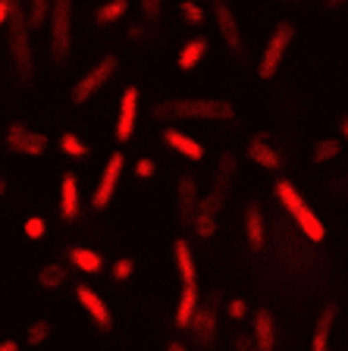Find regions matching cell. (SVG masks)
<instances>
[{
	"mask_svg": "<svg viewBox=\"0 0 348 351\" xmlns=\"http://www.w3.org/2000/svg\"><path fill=\"white\" fill-rule=\"evenodd\" d=\"M151 117L160 123H182V119H195V123H223L235 117V104L226 97H170L151 107Z\"/></svg>",
	"mask_w": 348,
	"mask_h": 351,
	"instance_id": "obj_1",
	"label": "cell"
},
{
	"mask_svg": "<svg viewBox=\"0 0 348 351\" xmlns=\"http://www.w3.org/2000/svg\"><path fill=\"white\" fill-rule=\"evenodd\" d=\"M232 173H235V157L223 154V157H220V167H217V179H213V189L207 191V197L198 201L195 219H192V229H195L198 239H211V235L217 232V217H220V210H223L226 195H229Z\"/></svg>",
	"mask_w": 348,
	"mask_h": 351,
	"instance_id": "obj_2",
	"label": "cell"
},
{
	"mask_svg": "<svg viewBox=\"0 0 348 351\" xmlns=\"http://www.w3.org/2000/svg\"><path fill=\"white\" fill-rule=\"evenodd\" d=\"M273 191H276V197H279L283 210H289V217L295 219V226L301 229L308 239H311V241H323V239H327V229H323L320 217L311 210V207H308V201L298 195V189L289 182V179H276Z\"/></svg>",
	"mask_w": 348,
	"mask_h": 351,
	"instance_id": "obj_3",
	"label": "cell"
},
{
	"mask_svg": "<svg viewBox=\"0 0 348 351\" xmlns=\"http://www.w3.org/2000/svg\"><path fill=\"white\" fill-rule=\"evenodd\" d=\"M10 35H7V47H10V60L13 69L22 82L35 79V53H32V38H29V22H25V10L16 3L13 16H10Z\"/></svg>",
	"mask_w": 348,
	"mask_h": 351,
	"instance_id": "obj_4",
	"label": "cell"
},
{
	"mask_svg": "<svg viewBox=\"0 0 348 351\" xmlns=\"http://www.w3.org/2000/svg\"><path fill=\"white\" fill-rule=\"evenodd\" d=\"M47 32H51V60L54 66L69 63L73 51V0H51V13H47Z\"/></svg>",
	"mask_w": 348,
	"mask_h": 351,
	"instance_id": "obj_5",
	"label": "cell"
},
{
	"mask_svg": "<svg viewBox=\"0 0 348 351\" xmlns=\"http://www.w3.org/2000/svg\"><path fill=\"white\" fill-rule=\"evenodd\" d=\"M292 41H295V22H292V19L276 22V29L270 32L267 44H264L261 60H257V79L270 82L276 73H279V66H283V60H286V53H289Z\"/></svg>",
	"mask_w": 348,
	"mask_h": 351,
	"instance_id": "obj_6",
	"label": "cell"
},
{
	"mask_svg": "<svg viewBox=\"0 0 348 351\" xmlns=\"http://www.w3.org/2000/svg\"><path fill=\"white\" fill-rule=\"evenodd\" d=\"M116 69H119V60H116V53H104V57L97 60V63L91 66V69H88V73L73 85V91H69V101H73V107H82V104L91 101V97H95L97 91H101V88L116 75Z\"/></svg>",
	"mask_w": 348,
	"mask_h": 351,
	"instance_id": "obj_7",
	"label": "cell"
},
{
	"mask_svg": "<svg viewBox=\"0 0 348 351\" xmlns=\"http://www.w3.org/2000/svg\"><path fill=\"white\" fill-rule=\"evenodd\" d=\"M211 13H213V22H217V32L223 38L226 51L232 57H245V35H242L239 16L232 13L229 0H211Z\"/></svg>",
	"mask_w": 348,
	"mask_h": 351,
	"instance_id": "obj_8",
	"label": "cell"
},
{
	"mask_svg": "<svg viewBox=\"0 0 348 351\" xmlns=\"http://www.w3.org/2000/svg\"><path fill=\"white\" fill-rule=\"evenodd\" d=\"M3 141H7L10 151L22 154V157H41V154H47V135L35 132L25 123H7Z\"/></svg>",
	"mask_w": 348,
	"mask_h": 351,
	"instance_id": "obj_9",
	"label": "cell"
},
{
	"mask_svg": "<svg viewBox=\"0 0 348 351\" xmlns=\"http://www.w3.org/2000/svg\"><path fill=\"white\" fill-rule=\"evenodd\" d=\"M123 169H126L123 151H113V154L107 157V163H104L101 179H97L95 195H91V207H95V210H107V204L113 201L116 185H119V176H123Z\"/></svg>",
	"mask_w": 348,
	"mask_h": 351,
	"instance_id": "obj_10",
	"label": "cell"
},
{
	"mask_svg": "<svg viewBox=\"0 0 348 351\" xmlns=\"http://www.w3.org/2000/svg\"><path fill=\"white\" fill-rule=\"evenodd\" d=\"M135 125H138V88H135V85H126V88H123V97H119L116 141H119V145L132 141V135H135Z\"/></svg>",
	"mask_w": 348,
	"mask_h": 351,
	"instance_id": "obj_11",
	"label": "cell"
},
{
	"mask_svg": "<svg viewBox=\"0 0 348 351\" xmlns=\"http://www.w3.org/2000/svg\"><path fill=\"white\" fill-rule=\"evenodd\" d=\"M76 301H79L82 311L95 320L97 329H104V332H110V329H113V314H110L107 301H104L101 295L91 289V285H76Z\"/></svg>",
	"mask_w": 348,
	"mask_h": 351,
	"instance_id": "obj_12",
	"label": "cell"
},
{
	"mask_svg": "<svg viewBox=\"0 0 348 351\" xmlns=\"http://www.w3.org/2000/svg\"><path fill=\"white\" fill-rule=\"evenodd\" d=\"M189 332L201 348H213V342H217V304H207V307L198 304L195 317L189 323Z\"/></svg>",
	"mask_w": 348,
	"mask_h": 351,
	"instance_id": "obj_13",
	"label": "cell"
},
{
	"mask_svg": "<svg viewBox=\"0 0 348 351\" xmlns=\"http://www.w3.org/2000/svg\"><path fill=\"white\" fill-rule=\"evenodd\" d=\"M245 241L254 257L264 254V245H267V219H264V210L257 201H251V204L245 207Z\"/></svg>",
	"mask_w": 348,
	"mask_h": 351,
	"instance_id": "obj_14",
	"label": "cell"
},
{
	"mask_svg": "<svg viewBox=\"0 0 348 351\" xmlns=\"http://www.w3.org/2000/svg\"><path fill=\"white\" fill-rule=\"evenodd\" d=\"M198 182L192 176H182L179 182H176V217H179L182 226H192V219H195V210H198Z\"/></svg>",
	"mask_w": 348,
	"mask_h": 351,
	"instance_id": "obj_15",
	"label": "cell"
},
{
	"mask_svg": "<svg viewBox=\"0 0 348 351\" xmlns=\"http://www.w3.org/2000/svg\"><path fill=\"white\" fill-rule=\"evenodd\" d=\"M245 154H248V160L257 163V167L267 169V173H279V169H283V154L270 145L267 135H254V138L248 141Z\"/></svg>",
	"mask_w": 348,
	"mask_h": 351,
	"instance_id": "obj_16",
	"label": "cell"
},
{
	"mask_svg": "<svg viewBox=\"0 0 348 351\" xmlns=\"http://www.w3.org/2000/svg\"><path fill=\"white\" fill-rule=\"evenodd\" d=\"M251 339L257 345V351H276V317L273 311L261 307L251 320Z\"/></svg>",
	"mask_w": 348,
	"mask_h": 351,
	"instance_id": "obj_17",
	"label": "cell"
},
{
	"mask_svg": "<svg viewBox=\"0 0 348 351\" xmlns=\"http://www.w3.org/2000/svg\"><path fill=\"white\" fill-rule=\"evenodd\" d=\"M82 210V195H79V179L76 173H63L60 179V217L73 223Z\"/></svg>",
	"mask_w": 348,
	"mask_h": 351,
	"instance_id": "obj_18",
	"label": "cell"
},
{
	"mask_svg": "<svg viewBox=\"0 0 348 351\" xmlns=\"http://www.w3.org/2000/svg\"><path fill=\"white\" fill-rule=\"evenodd\" d=\"M163 141H167L170 147H173L179 157H185V160H192V163H198V160H204V147L198 145L192 135H185V132H179L176 125H167L163 129Z\"/></svg>",
	"mask_w": 348,
	"mask_h": 351,
	"instance_id": "obj_19",
	"label": "cell"
},
{
	"mask_svg": "<svg viewBox=\"0 0 348 351\" xmlns=\"http://www.w3.org/2000/svg\"><path fill=\"white\" fill-rule=\"evenodd\" d=\"M207 51H211V41H207L204 35L189 38V41L179 47V53H176V66H179L182 73H192V69H195V66L207 57Z\"/></svg>",
	"mask_w": 348,
	"mask_h": 351,
	"instance_id": "obj_20",
	"label": "cell"
},
{
	"mask_svg": "<svg viewBox=\"0 0 348 351\" xmlns=\"http://www.w3.org/2000/svg\"><path fill=\"white\" fill-rule=\"evenodd\" d=\"M336 304H327L320 311L317 323H314L311 332V351H329V342H333V326H336Z\"/></svg>",
	"mask_w": 348,
	"mask_h": 351,
	"instance_id": "obj_21",
	"label": "cell"
},
{
	"mask_svg": "<svg viewBox=\"0 0 348 351\" xmlns=\"http://www.w3.org/2000/svg\"><path fill=\"white\" fill-rule=\"evenodd\" d=\"M198 298H201L198 282L195 285H182V295H179V301H176V314H173L176 329H189L192 317H195V311H198Z\"/></svg>",
	"mask_w": 348,
	"mask_h": 351,
	"instance_id": "obj_22",
	"label": "cell"
},
{
	"mask_svg": "<svg viewBox=\"0 0 348 351\" xmlns=\"http://www.w3.org/2000/svg\"><path fill=\"white\" fill-rule=\"evenodd\" d=\"M173 257H176V270H179L182 285H195L198 282V263H195V254H192V248H189V241L176 239L173 241Z\"/></svg>",
	"mask_w": 348,
	"mask_h": 351,
	"instance_id": "obj_23",
	"label": "cell"
},
{
	"mask_svg": "<svg viewBox=\"0 0 348 351\" xmlns=\"http://www.w3.org/2000/svg\"><path fill=\"white\" fill-rule=\"evenodd\" d=\"M66 261L73 263L76 270H82V273H101L104 270L101 251L85 248V245H69V248H66Z\"/></svg>",
	"mask_w": 348,
	"mask_h": 351,
	"instance_id": "obj_24",
	"label": "cell"
},
{
	"mask_svg": "<svg viewBox=\"0 0 348 351\" xmlns=\"http://www.w3.org/2000/svg\"><path fill=\"white\" fill-rule=\"evenodd\" d=\"M129 13V0H104L101 7L95 10V25H113V22H119L123 16Z\"/></svg>",
	"mask_w": 348,
	"mask_h": 351,
	"instance_id": "obj_25",
	"label": "cell"
},
{
	"mask_svg": "<svg viewBox=\"0 0 348 351\" xmlns=\"http://www.w3.org/2000/svg\"><path fill=\"white\" fill-rule=\"evenodd\" d=\"M35 282H38V289H47V292H54V289L66 285V267H63V263H44L41 270H38Z\"/></svg>",
	"mask_w": 348,
	"mask_h": 351,
	"instance_id": "obj_26",
	"label": "cell"
},
{
	"mask_svg": "<svg viewBox=\"0 0 348 351\" xmlns=\"http://www.w3.org/2000/svg\"><path fill=\"white\" fill-rule=\"evenodd\" d=\"M339 154H342V141L333 138V135H327V138H317L311 145V160L314 163H333Z\"/></svg>",
	"mask_w": 348,
	"mask_h": 351,
	"instance_id": "obj_27",
	"label": "cell"
},
{
	"mask_svg": "<svg viewBox=\"0 0 348 351\" xmlns=\"http://www.w3.org/2000/svg\"><path fill=\"white\" fill-rule=\"evenodd\" d=\"M60 151H63L69 160H88V157H91L88 145L76 135V132H63V135H60Z\"/></svg>",
	"mask_w": 348,
	"mask_h": 351,
	"instance_id": "obj_28",
	"label": "cell"
},
{
	"mask_svg": "<svg viewBox=\"0 0 348 351\" xmlns=\"http://www.w3.org/2000/svg\"><path fill=\"white\" fill-rule=\"evenodd\" d=\"M54 336V323L47 320V317H38V320L29 323V329H25V342L32 345V348H41L47 339Z\"/></svg>",
	"mask_w": 348,
	"mask_h": 351,
	"instance_id": "obj_29",
	"label": "cell"
},
{
	"mask_svg": "<svg viewBox=\"0 0 348 351\" xmlns=\"http://www.w3.org/2000/svg\"><path fill=\"white\" fill-rule=\"evenodd\" d=\"M51 13V0H25V22L29 29H41Z\"/></svg>",
	"mask_w": 348,
	"mask_h": 351,
	"instance_id": "obj_30",
	"label": "cell"
},
{
	"mask_svg": "<svg viewBox=\"0 0 348 351\" xmlns=\"http://www.w3.org/2000/svg\"><path fill=\"white\" fill-rule=\"evenodd\" d=\"M179 16L185 25H204L207 19V10L198 3V0H179Z\"/></svg>",
	"mask_w": 348,
	"mask_h": 351,
	"instance_id": "obj_31",
	"label": "cell"
},
{
	"mask_svg": "<svg viewBox=\"0 0 348 351\" xmlns=\"http://www.w3.org/2000/svg\"><path fill=\"white\" fill-rule=\"evenodd\" d=\"M132 273H135V261H132V257H119V261H113V267H110V276H113L116 282L132 279Z\"/></svg>",
	"mask_w": 348,
	"mask_h": 351,
	"instance_id": "obj_32",
	"label": "cell"
},
{
	"mask_svg": "<svg viewBox=\"0 0 348 351\" xmlns=\"http://www.w3.org/2000/svg\"><path fill=\"white\" fill-rule=\"evenodd\" d=\"M22 232H25V239L38 241L47 235V223H44V217H29L25 223H22Z\"/></svg>",
	"mask_w": 348,
	"mask_h": 351,
	"instance_id": "obj_33",
	"label": "cell"
},
{
	"mask_svg": "<svg viewBox=\"0 0 348 351\" xmlns=\"http://www.w3.org/2000/svg\"><path fill=\"white\" fill-rule=\"evenodd\" d=\"M132 173H135V179H141V182H148V179H154V176H157V163H154L151 157H141V160H135V167H132Z\"/></svg>",
	"mask_w": 348,
	"mask_h": 351,
	"instance_id": "obj_34",
	"label": "cell"
},
{
	"mask_svg": "<svg viewBox=\"0 0 348 351\" xmlns=\"http://www.w3.org/2000/svg\"><path fill=\"white\" fill-rule=\"evenodd\" d=\"M138 10H141L145 22H157L163 13V0H138Z\"/></svg>",
	"mask_w": 348,
	"mask_h": 351,
	"instance_id": "obj_35",
	"label": "cell"
},
{
	"mask_svg": "<svg viewBox=\"0 0 348 351\" xmlns=\"http://www.w3.org/2000/svg\"><path fill=\"white\" fill-rule=\"evenodd\" d=\"M226 314H229L232 320H245L248 317V301L245 298H232L229 304H226Z\"/></svg>",
	"mask_w": 348,
	"mask_h": 351,
	"instance_id": "obj_36",
	"label": "cell"
},
{
	"mask_svg": "<svg viewBox=\"0 0 348 351\" xmlns=\"http://www.w3.org/2000/svg\"><path fill=\"white\" fill-rule=\"evenodd\" d=\"M232 351H257V345H254L251 336L239 332V336H235V342H232Z\"/></svg>",
	"mask_w": 348,
	"mask_h": 351,
	"instance_id": "obj_37",
	"label": "cell"
},
{
	"mask_svg": "<svg viewBox=\"0 0 348 351\" xmlns=\"http://www.w3.org/2000/svg\"><path fill=\"white\" fill-rule=\"evenodd\" d=\"M13 10H16V0H0V29H3V25L10 22Z\"/></svg>",
	"mask_w": 348,
	"mask_h": 351,
	"instance_id": "obj_38",
	"label": "cell"
},
{
	"mask_svg": "<svg viewBox=\"0 0 348 351\" xmlns=\"http://www.w3.org/2000/svg\"><path fill=\"white\" fill-rule=\"evenodd\" d=\"M151 38V25H132L129 29V41H148Z\"/></svg>",
	"mask_w": 348,
	"mask_h": 351,
	"instance_id": "obj_39",
	"label": "cell"
},
{
	"mask_svg": "<svg viewBox=\"0 0 348 351\" xmlns=\"http://www.w3.org/2000/svg\"><path fill=\"white\" fill-rule=\"evenodd\" d=\"M348 7V0H323V10L327 13H339V10Z\"/></svg>",
	"mask_w": 348,
	"mask_h": 351,
	"instance_id": "obj_40",
	"label": "cell"
},
{
	"mask_svg": "<svg viewBox=\"0 0 348 351\" xmlns=\"http://www.w3.org/2000/svg\"><path fill=\"white\" fill-rule=\"evenodd\" d=\"M339 141H345L348 145V113H342L339 117Z\"/></svg>",
	"mask_w": 348,
	"mask_h": 351,
	"instance_id": "obj_41",
	"label": "cell"
},
{
	"mask_svg": "<svg viewBox=\"0 0 348 351\" xmlns=\"http://www.w3.org/2000/svg\"><path fill=\"white\" fill-rule=\"evenodd\" d=\"M0 351H19V342H13V339H7V342H0Z\"/></svg>",
	"mask_w": 348,
	"mask_h": 351,
	"instance_id": "obj_42",
	"label": "cell"
},
{
	"mask_svg": "<svg viewBox=\"0 0 348 351\" xmlns=\"http://www.w3.org/2000/svg\"><path fill=\"white\" fill-rule=\"evenodd\" d=\"M167 351H189L182 342H167Z\"/></svg>",
	"mask_w": 348,
	"mask_h": 351,
	"instance_id": "obj_43",
	"label": "cell"
},
{
	"mask_svg": "<svg viewBox=\"0 0 348 351\" xmlns=\"http://www.w3.org/2000/svg\"><path fill=\"white\" fill-rule=\"evenodd\" d=\"M3 191H7V182H3V179H0V195H3Z\"/></svg>",
	"mask_w": 348,
	"mask_h": 351,
	"instance_id": "obj_44",
	"label": "cell"
},
{
	"mask_svg": "<svg viewBox=\"0 0 348 351\" xmlns=\"http://www.w3.org/2000/svg\"><path fill=\"white\" fill-rule=\"evenodd\" d=\"M292 3H298V0H292Z\"/></svg>",
	"mask_w": 348,
	"mask_h": 351,
	"instance_id": "obj_45",
	"label": "cell"
}]
</instances>
